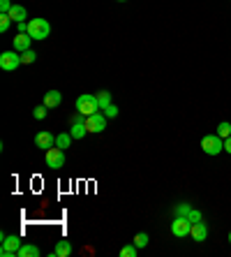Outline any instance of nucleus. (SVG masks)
<instances>
[{
  "mask_svg": "<svg viewBox=\"0 0 231 257\" xmlns=\"http://www.w3.org/2000/svg\"><path fill=\"white\" fill-rule=\"evenodd\" d=\"M72 255V243L67 239L58 241L56 243V250H54V257H70Z\"/></svg>",
  "mask_w": 231,
  "mask_h": 257,
  "instance_id": "nucleus-13",
  "label": "nucleus"
},
{
  "mask_svg": "<svg viewBox=\"0 0 231 257\" xmlns=\"http://www.w3.org/2000/svg\"><path fill=\"white\" fill-rule=\"evenodd\" d=\"M47 111H49V107H47V104H40V107H35V109H33V116H35L37 120H42V118H47Z\"/></svg>",
  "mask_w": 231,
  "mask_h": 257,
  "instance_id": "nucleus-23",
  "label": "nucleus"
},
{
  "mask_svg": "<svg viewBox=\"0 0 231 257\" xmlns=\"http://www.w3.org/2000/svg\"><path fill=\"white\" fill-rule=\"evenodd\" d=\"M30 44H33V37H30L28 33H19V35L14 37V51H19V54L28 51Z\"/></svg>",
  "mask_w": 231,
  "mask_h": 257,
  "instance_id": "nucleus-10",
  "label": "nucleus"
},
{
  "mask_svg": "<svg viewBox=\"0 0 231 257\" xmlns=\"http://www.w3.org/2000/svg\"><path fill=\"white\" fill-rule=\"evenodd\" d=\"M217 135L222 139L231 137V123H229V120H222V123H219V125H217Z\"/></svg>",
  "mask_w": 231,
  "mask_h": 257,
  "instance_id": "nucleus-18",
  "label": "nucleus"
},
{
  "mask_svg": "<svg viewBox=\"0 0 231 257\" xmlns=\"http://www.w3.org/2000/svg\"><path fill=\"white\" fill-rule=\"evenodd\" d=\"M10 19H12L14 24H19V21H26V19H28L26 7L24 5H12V10H10Z\"/></svg>",
  "mask_w": 231,
  "mask_h": 257,
  "instance_id": "nucleus-14",
  "label": "nucleus"
},
{
  "mask_svg": "<svg viewBox=\"0 0 231 257\" xmlns=\"http://www.w3.org/2000/svg\"><path fill=\"white\" fill-rule=\"evenodd\" d=\"M86 127H88V132L107 130V116L100 114V111H95L93 116H86Z\"/></svg>",
  "mask_w": 231,
  "mask_h": 257,
  "instance_id": "nucleus-8",
  "label": "nucleus"
},
{
  "mask_svg": "<svg viewBox=\"0 0 231 257\" xmlns=\"http://www.w3.org/2000/svg\"><path fill=\"white\" fill-rule=\"evenodd\" d=\"M28 26H30V21H19V24H17L19 33H28Z\"/></svg>",
  "mask_w": 231,
  "mask_h": 257,
  "instance_id": "nucleus-28",
  "label": "nucleus"
},
{
  "mask_svg": "<svg viewBox=\"0 0 231 257\" xmlns=\"http://www.w3.org/2000/svg\"><path fill=\"white\" fill-rule=\"evenodd\" d=\"M118 3H125V0H118Z\"/></svg>",
  "mask_w": 231,
  "mask_h": 257,
  "instance_id": "nucleus-31",
  "label": "nucleus"
},
{
  "mask_svg": "<svg viewBox=\"0 0 231 257\" xmlns=\"http://www.w3.org/2000/svg\"><path fill=\"white\" fill-rule=\"evenodd\" d=\"M229 243H231V232H229Z\"/></svg>",
  "mask_w": 231,
  "mask_h": 257,
  "instance_id": "nucleus-30",
  "label": "nucleus"
},
{
  "mask_svg": "<svg viewBox=\"0 0 231 257\" xmlns=\"http://www.w3.org/2000/svg\"><path fill=\"white\" fill-rule=\"evenodd\" d=\"M148 234H146V232H139V234H136V236H134V245H136V248H146V245H148Z\"/></svg>",
  "mask_w": 231,
  "mask_h": 257,
  "instance_id": "nucleus-19",
  "label": "nucleus"
},
{
  "mask_svg": "<svg viewBox=\"0 0 231 257\" xmlns=\"http://www.w3.org/2000/svg\"><path fill=\"white\" fill-rule=\"evenodd\" d=\"M224 151H226V153H231V137L224 139Z\"/></svg>",
  "mask_w": 231,
  "mask_h": 257,
  "instance_id": "nucleus-29",
  "label": "nucleus"
},
{
  "mask_svg": "<svg viewBox=\"0 0 231 257\" xmlns=\"http://www.w3.org/2000/svg\"><path fill=\"white\" fill-rule=\"evenodd\" d=\"M19 65H24V63H21V54H19V51H3V54H0V70L14 72Z\"/></svg>",
  "mask_w": 231,
  "mask_h": 257,
  "instance_id": "nucleus-5",
  "label": "nucleus"
},
{
  "mask_svg": "<svg viewBox=\"0 0 231 257\" xmlns=\"http://www.w3.org/2000/svg\"><path fill=\"white\" fill-rule=\"evenodd\" d=\"M10 10H12V3L10 0H0V14H10Z\"/></svg>",
  "mask_w": 231,
  "mask_h": 257,
  "instance_id": "nucleus-27",
  "label": "nucleus"
},
{
  "mask_svg": "<svg viewBox=\"0 0 231 257\" xmlns=\"http://www.w3.org/2000/svg\"><path fill=\"white\" fill-rule=\"evenodd\" d=\"M201 218H203V215H201V211H199V209H192L190 213H187V220H190L192 225H194V222H201Z\"/></svg>",
  "mask_w": 231,
  "mask_h": 257,
  "instance_id": "nucleus-25",
  "label": "nucleus"
},
{
  "mask_svg": "<svg viewBox=\"0 0 231 257\" xmlns=\"http://www.w3.org/2000/svg\"><path fill=\"white\" fill-rule=\"evenodd\" d=\"M190 211H192V206H190V204L180 202V204H178V206H176V209H173V213H176V215H187V213H190Z\"/></svg>",
  "mask_w": 231,
  "mask_h": 257,
  "instance_id": "nucleus-24",
  "label": "nucleus"
},
{
  "mask_svg": "<svg viewBox=\"0 0 231 257\" xmlns=\"http://www.w3.org/2000/svg\"><path fill=\"white\" fill-rule=\"evenodd\" d=\"M44 160H47V165L51 169H60L65 167V151L58 149V146H54V149L47 151V156H44Z\"/></svg>",
  "mask_w": 231,
  "mask_h": 257,
  "instance_id": "nucleus-7",
  "label": "nucleus"
},
{
  "mask_svg": "<svg viewBox=\"0 0 231 257\" xmlns=\"http://www.w3.org/2000/svg\"><path fill=\"white\" fill-rule=\"evenodd\" d=\"M12 24H14V21L10 19V14H0V33H7Z\"/></svg>",
  "mask_w": 231,
  "mask_h": 257,
  "instance_id": "nucleus-21",
  "label": "nucleus"
},
{
  "mask_svg": "<svg viewBox=\"0 0 231 257\" xmlns=\"http://www.w3.org/2000/svg\"><path fill=\"white\" fill-rule=\"evenodd\" d=\"M60 102H63V95H60L58 90H49L47 95H44V102H42V104H47L49 109H54V107H58Z\"/></svg>",
  "mask_w": 231,
  "mask_h": 257,
  "instance_id": "nucleus-12",
  "label": "nucleus"
},
{
  "mask_svg": "<svg viewBox=\"0 0 231 257\" xmlns=\"http://www.w3.org/2000/svg\"><path fill=\"white\" fill-rule=\"evenodd\" d=\"M104 116H107V118H116V116H118V107H116V104H109V107L104 109Z\"/></svg>",
  "mask_w": 231,
  "mask_h": 257,
  "instance_id": "nucleus-26",
  "label": "nucleus"
},
{
  "mask_svg": "<svg viewBox=\"0 0 231 257\" xmlns=\"http://www.w3.org/2000/svg\"><path fill=\"white\" fill-rule=\"evenodd\" d=\"M190 236L196 241V243H201V241L208 239V227L203 225V222H194L192 229H190Z\"/></svg>",
  "mask_w": 231,
  "mask_h": 257,
  "instance_id": "nucleus-11",
  "label": "nucleus"
},
{
  "mask_svg": "<svg viewBox=\"0 0 231 257\" xmlns=\"http://www.w3.org/2000/svg\"><path fill=\"white\" fill-rule=\"evenodd\" d=\"M21 236L19 234H0V257H17V252L21 250Z\"/></svg>",
  "mask_w": 231,
  "mask_h": 257,
  "instance_id": "nucleus-1",
  "label": "nucleus"
},
{
  "mask_svg": "<svg viewBox=\"0 0 231 257\" xmlns=\"http://www.w3.org/2000/svg\"><path fill=\"white\" fill-rule=\"evenodd\" d=\"M201 149L206 156H219L224 151V139L219 137V135H206L201 139Z\"/></svg>",
  "mask_w": 231,
  "mask_h": 257,
  "instance_id": "nucleus-4",
  "label": "nucleus"
},
{
  "mask_svg": "<svg viewBox=\"0 0 231 257\" xmlns=\"http://www.w3.org/2000/svg\"><path fill=\"white\" fill-rule=\"evenodd\" d=\"M136 250H139V248H136L134 243H132V245H123V248H120V257H136Z\"/></svg>",
  "mask_w": 231,
  "mask_h": 257,
  "instance_id": "nucleus-22",
  "label": "nucleus"
},
{
  "mask_svg": "<svg viewBox=\"0 0 231 257\" xmlns=\"http://www.w3.org/2000/svg\"><path fill=\"white\" fill-rule=\"evenodd\" d=\"M192 229V222L187 220V215H176L171 222V234L176 236V239H183V236H187Z\"/></svg>",
  "mask_w": 231,
  "mask_h": 257,
  "instance_id": "nucleus-6",
  "label": "nucleus"
},
{
  "mask_svg": "<svg viewBox=\"0 0 231 257\" xmlns=\"http://www.w3.org/2000/svg\"><path fill=\"white\" fill-rule=\"evenodd\" d=\"M28 35L33 40H47L51 35V24H49L47 19H33L28 26Z\"/></svg>",
  "mask_w": 231,
  "mask_h": 257,
  "instance_id": "nucleus-3",
  "label": "nucleus"
},
{
  "mask_svg": "<svg viewBox=\"0 0 231 257\" xmlns=\"http://www.w3.org/2000/svg\"><path fill=\"white\" fill-rule=\"evenodd\" d=\"M72 139H74V137H72L70 132H63V135H58V137H56V146H58V149H63V151H65V149H70Z\"/></svg>",
  "mask_w": 231,
  "mask_h": 257,
  "instance_id": "nucleus-17",
  "label": "nucleus"
},
{
  "mask_svg": "<svg viewBox=\"0 0 231 257\" xmlns=\"http://www.w3.org/2000/svg\"><path fill=\"white\" fill-rule=\"evenodd\" d=\"M35 60H37V54L33 49H28V51L21 54V63H24V65H30V63H35Z\"/></svg>",
  "mask_w": 231,
  "mask_h": 257,
  "instance_id": "nucleus-20",
  "label": "nucleus"
},
{
  "mask_svg": "<svg viewBox=\"0 0 231 257\" xmlns=\"http://www.w3.org/2000/svg\"><path fill=\"white\" fill-rule=\"evenodd\" d=\"M35 146H37V149H44V151L54 149V146H56V137L51 135V132H37V135H35Z\"/></svg>",
  "mask_w": 231,
  "mask_h": 257,
  "instance_id": "nucleus-9",
  "label": "nucleus"
},
{
  "mask_svg": "<svg viewBox=\"0 0 231 257\" xmlns=\"http://www.w3.org/2000/svg\"><path fill=\"white\" fill-rule=\"evenodd\" d=\"M37 255H40V248H37V245H30V243H24L21 250L17 252V257H37Z\"/></svg>",
  "mask_w": 231,
  "mask_h": 257,
  "instance_id": "nucleus-15",
  "label": "nucleus"
},
{
  "mask_svg": "<svg viewBox=\"0 0 231 257\" xmlns=\"http://www.w3.org/2000/svg\"><path fill=\"white\" fill-rule=\"evenodd\" d=\"M95 97H97V104H100L102 111L111 104V93H109V90H100V93H95Z\"/></svg>",
  "mask_w": 231,
  "mask_h": 257,
  "instance_id": "nucleus-16",
  "label": "nucleus"
},
{
  "mask_svg": "<svg viewBox=\"0 0 231 257\" xmlns=\"http://www.w3.org/2000/svg\"><path fill=\"white\" fill-rule=\"evenodd\" d=\"M77 111L83 116H93L95 111H102V109H100V104H97V97L86 93V95L77 97Z\"/></svg>",
  "mask_w": 231,
  "mask_h": 257,
  "instance_id": "nucleus-2",
  "label": "nucleus"
}]
</instances>
